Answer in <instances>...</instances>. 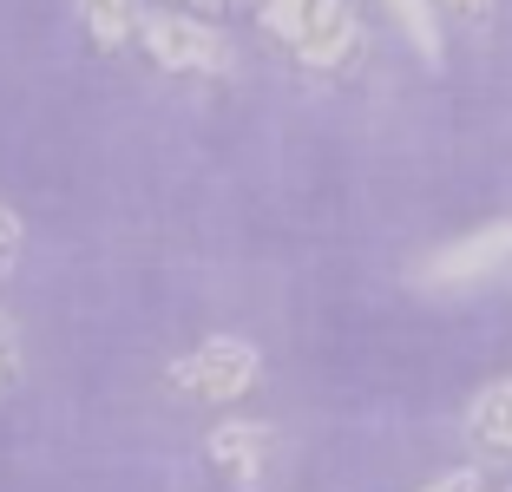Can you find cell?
Instances as JSON below:
<instances>
[{
	"label": "cell",
	"instance_id": "5bb4252c",
	"mask_svg": "<svg viewBox=\"0 0 512 492\" xmlns=\"http://www.w3.org/2000/svg\"><path fill=\"white\" fill-rule=\"evenodd\" d=\"M480 492H512V486H480Z\"/></svg>",
	"mask_w": 512,
	"mask_h": 492
},
{
	"label": "cell",
	"instance_id": "8992f818",
	"mask_svg": "<svg viewBox=\"0 0 512 492\" xmlns=\"http://www.w3.org/2000/svg\"><path fill=\"white\" fill-rule=\"evenodd\" d=\"M467 440L493 460H512V381H486L467 401Z\"/></svg>",
	"mask_w": 512,
	"mask_h": 492
},
{
	"label": "cell",
	"instance_id": "30bf717a",
	"mask_svg": "<svg viewBox=\"0 0 512 492\" xmlns=\"http://www.w3.org/2000/svg\"><path fill=\"white\" fill-rule=\"evenodd\" d=\"M14 374H20V335H14V322L0 315V388H7Z\"/></svg>",
	"mask_w": 512,
	"mask_h": 492
},
{
	"label": "cell",
	"instance_id": "5b68a950",
	"mask_svg": "<svg viewBox=\"0 0 512 492\" xmlns=\"http://www.w3.org/2000/svg\"><path fill=\"white\" fill-rule=\"evenodd\" d=\"M204 460L230 479L237 492H256L270 479V460H276V433L263 420H217L204 433Z\"/></svg>",
	"mask_w": 512,
	"mask_h": 492
},
{
	"label": "cell",
	"instance_id": "6da1fadb",
	"mask_svg": "<svg viewBox=\"0 0 512 492\" xmlns=\"http://www.w3.org/2000/svg\"><path fill=\"white\" fill-rule=\"evenodd\" d=\"M256 14L316 73H342L362 53V14H355V0H256Z\"/></svg>",
	"mask_w": 512,
	"mask_h": 492
},
{
	"label": "cell",
	"instance_id": "7a4b0ae2",
	"mask_svg": "<svg viewBox=\"0 0 512 492\" xmlns=\"http://www.w3.org/2000/svg\"><path fill=\"white\" fill-rule=\"evenodd\" d=\"M138 46L151 53V66H165V73H230L237 53H230L224 27L211 14H191V7H151L138 14Z\"/></svg>",
	"mask_w": 512,
	"mask_h": 492
},
{
	"label": "cell",
	"instance_id": "52a82bcc",
	"mask_svg": "<svg viewBox=\"0 0 512 492\" xmlns=\"http://www.w3.org/2000/svg\"><path fill=\"white\" fill-rule=\"evenodd\" d=\"M73 7H79V20H86L99 53H125L138 40V14H145L138 0H73Z\"/></svg>",
	"mask_w": 512,
	"mask_h": 492
},
{
	"label": "cell",
	"instance_id": "4fadbf2b",
	"mask_svg": "<svg viewBox=\"0 0 512 492\" xmlns=\"http://www.w3.org/2000/svg\"><path fill=\"white\" fill-rule=\"evenodd\" d=\"M178 7H191V14H230V7H237V0H178Z\"/></svg>",
	"mask_w": 512,
	"mask_h": 492
},
{
	"label": "cell",
	"instance_id": "9c48e42d",
	"mask_svg": "<svg viewBox=\"0 0 512 492\" xmlns=\"http://www.w3.org/2000/svg\"><path fill=\"white\" fill-rule=\"evenodd\" d=\"M20 250H27V224H20L14 204H0V276L20 263Z\"/></svg>",
	"mask_w": 512,
	"mask_h": 492
},
{
	"label": "cell",
	"instance_id": "3957f363",
	"mask_svg": "<svg viewBox=\"0 0 512 492\" xmlns=\"http://www.w3.org/2000/svg\"><path fill=\"white\" fill-rule=\"evenodd\" d=\"M263 381V355L243 335H204L191 355L171 361V388L197 407H230Z\"/></svg>",
	"mask_w": 512,
	"mask_h": 492
},
{
	"label": "cell",
	"instance_id": "8fae6325",
	"mask_svg": "<svg viewBox=\"0 0 512 492\" xmlns=\"http://www.w3.org/2000/svg\"><path fill=\"white\" fill-rule=\"evenodd\" d=\"M486 486V479L480 473H473V466H453V473H440V479H427V486L421 492H480Z\"/></svg>",
	"mask_w": 512,
	"mask_h": 492
},
{
	"label": "cell",
	"instance_id": "277c9868",
	"mask_svg": "<svg viewBox=\"0 0 512 492\" xmlns=\"http://www.w3.org/2000/svg\"><path fill=\"white\" fill-rule=\"evenodd\" d=\"M499 263H512V224H486V230H473V237H453L447 250H434L421 269H414V283H427V289H460V283L493 276Z\"/></svg>",
	"mask_w": 512,
	"mask_h": 492
},
{
	"label": "cell",
	"instance_id": "7c38bea8",
	"mask_svg": "<svg viewBox=\"0 0 512 492\" xmlns=\"http://www.w3.org/2000/svg\"><path fill=\"white\" fill-rule=\"evenodd\" d=\"M434 7H447V14H460V20H486L493 14V0H434Z\"/></svg>",
	"mask_w": 512,
	"mask_h": 492
},
{
	"label": "cell",
	"instance_id": "ba28073f",
	"mask_svg": "<svg viewBox=\"0 0 512 492\" xmlns=\"http://www.w3.org/2000/svg\"><path fill=\"white\" fill-rule=\"evenodd\" d=\"M381 7H388L394 27L414 40V53H421L427 66H440V7L434 0H381Z\"/></svg>",
	"mask_w": 512,
	"mask_h": 492
}]
</instances>
